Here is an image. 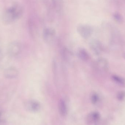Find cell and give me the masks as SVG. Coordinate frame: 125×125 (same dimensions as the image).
<instances>
[{"instance_id": "2e32d148", "label": "cell", "mask_w": 125, "mask_h": 125, "mask_svg": "<svg viewBox=\"0 0 125 125\" xmlns=\"http://www.w3.org/2000/svg\"><path fill=\"white\" fill-rule=\"evenodd\" d=\"M91 102L94 105H96L100 101V96L96 93H93L91 95Z\"/></svg>"}, {"instance_id": "e0dca14e", "label": "cell", "mask_w": 125, "mask_h": 125, "mask_svg": "<svg viewBox=\"0 0 125 125\" xmlns=\"http://www.w3.org/2000/svg\"><path fill=\"white\" fill-rule=\"evenodd\" d=\"M116 97L120 101H123L125 98V91H120L118 92L117 94Z\"/></svg>"}, {"instance_id": "4fadbf2b", "label": "cell", "mask_w": 125, "mask_h": 125, "mask_svg": "<svg viewBox=\"0 0 125 125\" xmlns=\"http://www.w3.org/2000/svg\"><path fill=\"white\" fill-rule=\"evenodd\" d=\"M53 9L58 12H60L63 8L62 0H51Z\"/></svg>"}, {"instance_id": "8992f818", "label": "cell", "mask_w": 125, "mask_h": 125, "mask_svg": "<svg viewBox=\"0 0 125 125\" xmlns=\"http://www.w3.org/2000/svg\"><path fill=\"white\" fill-rule=\"evenodd\" d=\"M25 108L27 111L31 112H37L41 109V105L38 101L31 100L27 101L25 104Z\"/></svg>"}, {"instance_id": "5b68a950", "label": "cell", "mask_w": 125, "mask_h": 125, "mask_svg": "<svg viewBox=\"0 0 125 125\" xmlns=\"http://www.w3.org/2000/svg\"><path fill=\"white\" fill-rule=\"evenodd\" d=\"M55 36V31L52 28H46L43 31V39L47 43H51L52 42Z\"/></svg>"}, {"instance_id": "8fae6325", "label": "cell", "mask_w": 125, "mask_h": 125, "mask_svg": "<svg viewBox=\"0 0 125 125\" xmlns=\"http://www.w3.org/2000/svg\"><path fill=\"white\" fill-rule=\"evenodd\" d=\"M114 83L120 86H125V79L123 77L116 75H113L111 76Z\"/></svg>"}, {"instance_id": "d6986e66", "label": "cell", "mask_w": 125, "mask_h": 125, "mask_svg": "<svg viewBox=\"0 0 125 125\" xmlns=\"http://www.w3.org/2000/svg\"><path fill=\"white\" fill-rule=\"evenodd\" d=\"M3 53H2V51H1V50L0 49V62L2 60V58H3Z\"/></svg>"}, {"instance_id": "ac0fdd59", "label": "cell", "mask_w": 125, "mask_h": 125, "mask_svg": "<svg viewBox=\"0 0 125 125\" xmlns=\"http://www.w3.org/2000/svg\"><path fill=\"white\" fill-rule=\"evenodd\" d=\"M114 3L118 6L123 5L125 2V0H112Z\"/></svg>"}, {"instance_id": "277c9868", "label": "cell", "mask_w": 125, "mask_h": 125, "mask_svg": "<svg viewBox=\"0 0 125 125\" xmlns=\"http://www.w3.org/2000/svg\"><path fill=\"white\" fill-rule=\"evenodd\" d=\"M77 30L80 36L84 39L90 37L93 32L92 27L86 25H79L77 27Z\"/></svg>"}, {"instance_id": "6da1fadb", "label": "cell", "mask_w": 125, "mask_h": 125, "mask_svg": "<svg viewBox=\"0 0 125 125\" xmlns=\"http://www.w3.org/2000/svg\"><path fill=\"white\" fill-rule=\"evenodd\" d=\"M23 12V7L19 4H16L6 10L3 16V22L10 24L20 18Z\"/></svg>"}, {"instance_id": "9c48e42d", "label": "cell", "mask_w": 125, "mask_h": 125, "mask_svg": "<svg viewBox=\"0 0 125 125\" xmlns=\"http://www.w3.org/2000/svg\"><path fill=\"white\" fill-rule=\"evenodd\" d=\"M100 115L98 112H94L90 114L87 118V122L89 124L97 122L100 119Z\"/></svg>"}, {"instance_id": "5bb4252c", "label": "cell", "mask_w": 125, "mask_h": 125, "mask_svg": "<svg viewBox=\"0 0 125 125\" xmlns=\"http://www.w3.org/2000/svg\"><path fill=\"white\" fill-rule=\"evenodd\" d=\"M113 17L114 20L116 22L119 24H122L124 22V19L122 14L118 12H114L113 15Z\"/></svg>"}, {"instance_id": "7c38bea8", "label": "cell", "mask_w": 125, "mask_h": 125, "mask_svg": "<svg viewBox=\"0 0 125 125\" xmlns=\"http://www.w3.org/2000/svg\"><path fill=\"white\" fill-rule=\"evenodd\" d=\"M62 55L65 61L71 63L73 62V53L68 49L65 48L62 51Z\"/></svg>"}, {"instance_id": "52a82bcc", "label": "cell", "mask_w": 125, "mask_h": 125, "mask_svg": "<svg viewBox=\"0 0 125 125\" xmlns=\"http://www.w3.org/2000/svg\"><path fill=\"white\" fill-rule=\"evenodd\" d=\"M19 73L18 69L14 67H10L5 69L3 72L4 76L7 79L16 78L18 76Z\"/></svg>"}, {"instance_id": "9a60e30c", "label": "cell", "mask_w": 125, "mask_h": 125, "mask_svg": "<svg viewBox=\"0 0 125 125\" xmlns=\"http://www.w3.org/2000/svg\"><path fill=\"white\" fill-rule=\"evenodd\" d=\"M78 55L79 58L83 61H87L89 58V55L88 53L84 49H81L78 52Z\"/></svg>"}, {"instance_id": "3957f363", "label": "cell", "mask_w": 125, "mask_h": 125, "mask_svg": "<svg viewBox=\"0 0 125 125\" xmlns=\"http://www.w3.org/2000/svg\"><path fill=\"white\" fill-rule=\"evenodd\" d=\"M95 68L101 73H106L108 70L109 64L108 61L104 58L98 59L95 63Z\"/></svg>"}, {"instance_id": "ffe728a7", "label": "cell", "mask_w": 125, "mask_h": 125, "mask_svg": "<svg viewBox=\"0 0 125 125\" xmlns=\"http://www.w3.org/2000/svg\"><path fill=\"white\" fill-rule=\"evenodd\" d=\"M124 58H125V54H124Z\"/></svg>"}, {"instance_id": "30bf717a", "label": "cell", "mask_w": 125, "mask_h": 125, "mask_svg": "<svg viewBox=\"0 0 125 125\" xmlns=\"http://www.w3.org/2000/svg\"><path fill=\"white\" fill-rule=\"evenodd\" d=\"M58 109L59 114L62 116H66L68 112L67 106L66 102L64 100H61L58 104Z\"/></svg>"}, {"instance_id": "7a4b0ae2", "label": "cell", "mask_w": 125, "mask_h": 125, "mask_svg": "<svg viewBox=\"0 0 125 125\" xmlns=\"http://www.w3.org/2000/svg\"><path fill=\"white\" fill-rule=\"evenodd\" d=\"M21 50V45L17 41L10 42L7 47V53L10 57H15L17 56L20 53Z\"/></svg>"}, {"instance_id": "ba28073f", "label": "cell", "mask_w": 125, "mask_h": 125, "mask_svg": "<svg viewBox=\"0 0 125 125\" xmlns=\"http://www.w3.org/2000/svg\"><path fill=\"white\" fill-rule=\"evenodd\" d=\"M90 47L93 53L97 55H100L103 51L102 44L97 40H93L91 42Z\"/></svg>"}]
</instances>
